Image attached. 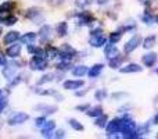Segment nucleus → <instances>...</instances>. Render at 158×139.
Listing matches in <instances>:
<instances>
[{
  "label": "nucleus",
  "instance_id": "f257e3e1",
  "mask_svg": "<svg viewBox=\"0 0 158 139\" xmlns=\"http://www.w3.org/2000/svg\"><path fill=\"white\" fill-rule=\"evenodd\" d=\"M107 42V38L103 35V32H101V28H98V29H93L92 31V36H90L89 39V45L92 47H101L104 46Z\"/></svg>",
  "mask_w": 158,
  "mask_h": 139
},
{
  "label": "nucleus",
  "instance_id": "f03ea898",
  "mask_svg": "<svg viewBox=\"0 0 158 139\" xmlns=\"http://www.w3.org/2000/svg\"><path fill=\"white\" fill-rule=\"evenodd\" d=\"M25 18L31 20L33 24H40V22L44 21V17H43V14H42V10L38 7L29 8V10L25 13Z\"/></svg>",
  "mask_w": 158,
  "mask_h": 139
},
{
  "label": "nucleus",
  "instance_id": "7ed1b4c3",
  "mask_svg": "<svg viewBox=\"0 0 158 139\" xmlns=\"http://www.w3.org/2000/svg\"><path fill=\"white\" fill-rule=\"evenodd\" d=\"M140 45H142V36L140 35H133L128 42H126L125 46H123V52H125L126 54H131V53L135 52Z\"/></svg>",
  "mask_w": 158,
  "mask_h": 139
},
{
  "label": "nucleus",
  "instance_id": "20e7f679",
  "mask_svg": "<svg viewBox=\"0 0 158 139\" xmlns=\"http://www.w3.org/2000/svg\"><path fill=\"white\" fill-rule=\"evenodd\" d=\"M58 56H60L61 60L64 61H71L72 59L77 56V50L74 49V47H71L69 45H63L60 49V53H58Z\"/></svg>",
  "mask_w": 158,
  "mask_h": 139
},
{
  "label": "nucleus",
  "instance_id": "39448f33",
  "mask_svg": "<svg viewBox=\"0 0 158 139\" xmlns=\"http://www.w3.org/2000/svg\"><path fill=\"white\" fill-rule=\"evenodd\" d=\"M29 67H31V70H33V71H43L47 68V60L44 57H38V56H35V57H32V60L29 61Z\"/></svg>",
  "mask_w": 158,
  "mask_h": 139
},
{
  "label": "nucleus",
  "instance_id": "423d86ee",
  "mask_svg": "<svg viewBox=\"0 0 158 139\" xmlns=\"http://www.w3.org/2000/svg\"><path fill=\"white\" fill-rule=\"evenodd\" d=\"M28 120H29V115H28L27 113L18 111L8 118V125H19V124L27 123Z\"/></svg>",
  "mask_w": 158,
  "mask_h": 139
},
{
  "label": "nucleus",
  "instance_id": "0eeeda50",
  "mask_svg": "<svg viewBox=\"0 0 158 139\" xmlns=\"http://www.w3.org/2000/svg\"><path fill=\"white\" fill-rule=\"evenodd\" d=\"M121 121H122V118H114L112 121H110V123L107 124L106 125L107 137H108V135H112V134H119L121 132Z\"/></svg>",
  "mask_w": 158,
  "mask_h": 139
},
{
  "label": "nucleus",
  "instance_id": "6e6552de",
  "mask_svg": "<svg viewBox=\"0 0 158 139\" xmlns=\"http://www.w3.org/2000/svg\"><path fill=\"white\" fill-rule=\"evenodd\" d=\"M39 39H40L42 43H47L52 39V28L49 25H44V27L40 28V31H39Z\"/></svg>",
  "mask_w": 158,
  "mask_h": 139
},
{
  "label": "nucleus",
  "instance_id": "1a4fd4ad",
  "mask_svg": "<svg viewBox=\"0 0 158 139\" xmlns=\"http://www.w3.org/2000/svg\"><path fill=\"white\" fill-rule=\"evenodd\" d=\"M77 20L79 25H89L94 18H93V15L89 11H82V13H79L77 15Z\"/></svg>",
  "mask_w": 158,
  "mask_h": 139
},
{
  "label": "nucleus",
  "instance_id": "9d476101",
  "mask_svg": "<svg viewBox=\"0 0 158 139\" xmlns=\"http://www.w3.org/2000/svg\"><path fill=\"white\" fill-rule=\"evenodd\" d=\"M143 70V67H140L139 64L136 63H129L126 64V66H121V72L122 74H133V72H140V71Z\"/></svg>",
  "mask_w": 158,
  "mask_h": 139
},
{
  "label": "nucleus",
  "instance_id": "9b49d317",
  "mask_svg": "<svg viewBox=\"0 0 158 139\" xmlns=\"http://www.w3.org/2000/svg\"><path fill=\"white\" fill-rule=\"evenodd\" d=\"M85 85L83 81H81V79H78V81H74V79H68V81H65L63 84L64 89L67 90H77L79 88H82Z\"/></svg>",
  "mask_w": 158,
  "mask_h": 139
},
{
  "label": "nucleus",
  "instance_id": "f8f14e48",
  "mask_svg": "<svg viewBox=\"0 0 158 139\" xmlns=\"http://www.w3.org/2000/svg\"><path fill=\"white\" fill-rule=\"evenodd\" d=\"M104 53H106V57L108 59V60H111V59L117 57V56L119 54V50H118V47L115 46V43H111V42H110V45H107L106 49H104Z\"/></svg>",
  "mask_w": 158,
  "mask_h": 139
},
{
  "label": "nucleus",
  "instance_id": "ddd939ff",
  "mask_svg": "<svg viewBox=\"0 0 158 139\" xmlns=\"http://www.w3.org/2000/svg\"><path fill=\"white\" fill-rule=\"evenodd\" d=\"M157 60H158L157 53H147V54H144L142 57V63L144 64L146 67H153L154 64L157 63Z\"/></svg>",
  "mask_w": 158,
  "mask_h": 139
},
{
  "label": "nucleus",
  "instance_id": "4468645a",
  "mask_svg": "<svg viewBox=\"0 0 158 139\" xmlns=\"http://www.w3.org/2000/svg\"><path fill=\"white\" fill-rule=\"evenodd\" d=\"M18 39H19V32H17V31H10V32L6 33L3 42H4V45H11V43H15Z\"/></svg>",
  "mask_w": 158,
  "mask_h": 139
},
{
  "label": "nucleus",
  "instance_id": "2eb2a0df",
  "mask_svg": "<svg viewBox=\"0 0 158 139\" xmlns=\"http://www.w3.org/2000/svg\"><path fill=\"white\" fill-rule=\"evenodd\" d=\"M56 128V123L54 121H46L43 124V128H42V135L44 138H50L52 137V131Z\"/></svg>",
  "mask_w": 158,
  "mask_h": 139
},
{
  "label": "nucleus",
  "instance_id": "dca6fc26",
  "mask_svg": "<svg viewBox=\"0 0 158 139\" xmlns=\"http://www.w3.org/2000/svg\"><path fill=\"white\" fill-rule=\"evenodd\" d=\"M19 53H21V45H11L10 47H7V50H6V54L8 56V57L11 59H15L19 56Z\"/></svg>",
  "mask_w": 158,
  "mask_h": 139
},
{
  "label": "nucleus",
  "instance_id": "f3484780",
  "mask_svg": "<svg viewBox=\"0 0 158 139\" xmlns=\"http://www.w3.org/2000/svg\"><path fill=\"white\" fill-rule=\"evenodd\" d=\"M18 68V67L15 66V64H10V66L4 67V70H3V75H4L6 79H11L14 78V75H15V70Z\"/></svg>",
  "mask_w": 158,
  "mask_h": 139
},
{
  "label": "nucleus",
  "instance_id": "a211bd4d",
  "mask_svg": "<svg viewBox=\"0 0 158 139\" xmlns=\"http://www.w3.org/2000/svg\"><path fill=\"white\" fill-rule=\"evenodd\" d=\"M58 53H60V49H57V47L54 46H47L46 50H44V56H46V59H49V60H52V59H56L58 56Z\"/></svg>",
  "mask_w": 158,
  "mask_h": 139
},
{
  "label": "nucleus",
  "instance_id": "6ab92c4d",
  "mask_svg": "<svg viewBox=\"0 0 158 139\" xmlns=\"http://www.w3.org/2000/svg\"><path fill=\"white\" fill-rule=\"evenodd\" d=\"M103 68H104L103 64H94V66H93L92 68L87 71V75H89L90 78H97V76L101 74Z\"/></svg>",
  "mask_w": 158,
  "mask_h": 139
},
{
  "label": "nucleus",
  "instance_id": "aec40b11",
  "mask_svg": "<svg viewBox=\"0 0 158 139\" xmlns=\"http://www.w3.org/2000/svg\"><path fill=\"white\" fill-rule=\"evenodd\" d=\"M156 42H157V36L150 35V36H147V38L143 39V47L148 50V49H151V47L156 46Z\"/></svg>",
  "mask_w": 158,
  "mask_h": 139
},
{
  "label": "nucleus",
  "instance_id": "412c9836",
  "mask_svg": "<svg viewBox=\"0 0 158 139\" xmlns=\"http://www.w3.org/2000/svg\"><path fill=\"white\" fill-rule=\"evenodd\" d=\"M36 110L43 111V113H46V114H53V113L57 111V107L56 106H47V104H40V106H36Z\"/></svg>",
  "mask_w": 158,
  "mask_h": 139
},
{
  "label": "nucleus",
  "instance_id": "4be33fe9",
  "mask_svg": "<svg viewBox=\"0 0 158 139\" xmlns=\"http://www.w3.org/2000/svg\"><path fill=\"white\" fill-rule=\"evenodd\" d=\"M67 33H68V24H67L65 21L60 22V24L57 25V35L60 36V38H63Z\"/></svg>",
  "mask_w": 158,
  "mask_h": 139
},
{
  "label": "nucleus",
  "instance_id": "5701e85b",
  "mask_svg": "<svg viewBox=\"0 0 158 139\" xmlns=\"http://www.w3.org/2000/svg\"><path fill=\"white\" fill-rule=\"evenodd\" d=\"M36 39V33L35 32H28L25 33L24 36H21V42L22 43H27V45H32Z\"/></svg>",
  "mask_w": 158,
  "mask_h": 139
},
{
  "label": "nucleus",
  "instance_id": "b1692460",
  "mask_svg": "<svg viewBox=\"0 0 158 139\" xmlns=\"http://www.w3.org/2000/svg\"><path fill=\"white\" fill-rule=\"evenodd\" d=\"M87 67L86 66H77V67H74L72 68V75H75V76H83V75H86L87 74Z\"/></svg>",
  "mask_w": 158,
  "mask_h": 139
},
{
  "label": "nucleus",
  "instance_id": "393cba45",
  "mask_svg": "<svg viewBox=\"0 0 158 139\" xmlns=\"http://www.w3.org/2000/svg\"><path fill=\"white\" fill-rule=\"evenodd\" d=\"M14 7H15V3L8 0V2H4L0 4V11H2V13H10Z\"/></svg>",
  "mask_w": 158,
  "mask_h": 139
},
{
  "label": "nucleus",
  "instance_id": "a878e982",
  "mask_svg": "<svg viewBox=\"0 0 158 139\" xmlns=\"http://www.w3.org/2000/svg\"><path fill=\"white\" fill-rule=\"evenodd\" d=\"M107 121H108V117H107L106 114H101V115H98V117H96V123L94 124L98 127V128H106Z\"/></svg>",
  "mask_w": 158,
  "mask_h": 139
},
{
  "label": "nucleus",
  "instance_id": "bb28decb",
  "mask_svg": "<svg viewBox=\"0 0 158 139\" xmlns=\"http://www.w3.org/2000/svg\"><path fill=\"white\" fill-rule=\"evenodd\" d=\"M122 63H123V57H119V54L117 56V57H114V59H111L110 60V67L111 68H119L121 66H122Z\"/></svg>",
  "mask_w": 158,
  "mask_h": 139
},
{
  "label": "nucleus",
  "instance_id": "cd10ccee",
  "mask_svg": "<svg viewBox=\"0 0 158 139\" xmlns=\"http://www.w3.org/2000/svg\"><path fill=\"white\" fill-rule=\"evenodd\" d=\"M101 114H103V109H101L100 106L92 107V109L89 107V110H87V115H89V117H98V115H101Z\"/></svg>",
  "mask_w": 158,
  "mask_h": 139
},
{
  "label": "nucleus",
  "instance_id": "c85d7f7f",
  "mask_svg": "<svg viewBox=\"0 0 158 139\" xmlns=\"http://www.w3.org/2000/svg\"><path fill=\"white\" fill-rule=\"evenodd\" d=\"M68 123H69V125H71V128L75 129V131H83V125H82L78 120H75V118H71Z\"/></svg>",
  "mask_w": 158,
  "mask_h": 139
},
{
  "label": "nucleus",
  "instance_id": "c756f323",
  "mask_svg": "<svg viewBox=\"0 0 158 139\" xmlns=\"http://www.w3.org/2000/svg\"><path fill=\"white\" fill-rule=\"evenodd\" d=\"M121 38H122V32L121 31H117V32H112V33H110V42L111 43H117V42H119L121 41Z\"/></svg>",
  "mask_w": 158,
  "mask_h": 139
},
{
  "label": "nucleus",
  "instance_id": "7c9ffc66",
  "mask_svg": "<svg viewBox=\"0 0 158 139\" xmlns=\"http://www.w3.org/2000/svg\"><path fill=\"white\" fill-rule=\"evenodd\" d=\"M153 14L150 13V10H146L144 11V14H143L142 15V21L143 22H146V24H151V22H153Z\"/></svg>",
  "mask_w": 158,
  "mask_h": 139
},
{
  "label": "nucleus",
  "instance_id": "2f4dec72",
  "mask_svg": "<svg viewBox=\"0 0 158 139\" xmlns=\"http://www.w3.org/2000/svg\"><path fill=\"white\" fill-rule=\"evenodd\" d=\"M53 79H54V74H46V75H43L38 81V85H43V84H46V82H52Z\"/></svg>",
  "mask_w": 158,
  "mask_h": 139
},
{
  "label": "nucleus",
  "instance_id": "473e14b6",
  "mask_svg": "<svg viewBox=\"0 0 158 139\" xmlns=\"http://www.w3.org/2000/svg\"><path fill=\"white\" fill-rule=\"evenodd\" d=\"M69 68H71V61L61 60V63L57 64V70H60V71H67V70H69Z\"/></svg>",
  "mask_w": 158,
  "mask_h": 139
},
{
  "label": "nucleus",
  "instance_id": "72a5a7b5",
  "mask_svg": "<svg viewBox=\"0 0 158 139\" xmlns=\"http://www.w3.org/2000/svg\"><path fill=\"white\" fill-rule=\"evenodd\" d=\"M94 98L97 99V100H104V99L107 98V90L106 89H97L94 93Z\"/></svg>",
  "mask_w": 158,
  "mask_h": 139
},
{
  "label": "nucleus",
  "instance_id": "f704fd0d",
  "mask_svg": "<svg viewBox=\"0 0 158 139\" xmlns=\"http://www.w3.org/2000/svg\"><path fill=\"white\" fill-rule=\"evenodd\" d=\"M17 22V17L15 15H7L4 18V21H3V24L4 25H8V27H10V25H14Z\"/></svg>",
  "mask_w": 158,
  "mask_h": 139
},
{
  "label": "nucleus",
  "instance_id": "c9c22d12",
  "mask_svg": "<svg viewBox=\"0 0 158 139\" xmlns=\"http://www.w3.org/2000/svg\"><path fill=\"white\" fill-rule=\"evenodd\" d=\"M147 10H157L158 8V0H148L147 2Z\"/></svg>",
  "mask_w": 158,
  "mask_h": 139
},
{
  "label": "nucleus",
  "instance_id": "e433bc0d",
  "mask_svg": "<svg viewBox=\"0 0 158 139\" xmlns=\"http://www.w3.org/2000/svg\"><path fill=\"white\" fill-rule=\"evenodd\" d=\"M44 123H46V118L44 117H39V118H36L35 120V125L36 127H43Z\"/></svg>",
  "mask_w": 158,
  "mask_h": 139
},
{
  "label": "nucleus",
  "instance_id": "4c0bfd02",
  "mask_svg": "<svg viewBox=\"0 0 158 139\" xmlns=\"http://www.w3.org/2000/svg\"><path fill=\"white\" fill-rule=\"evenodd\" d=\"M90 4V0H77V6L79 7H86Z\"/></svg>",
  "mask_w": 158,
  "mask_h": 139
},
{
  "label": "nucleus",
  "instance_id": "58836bf2",
  "mask_svg": "<svg viewBox=\"0 0 158 139\" xmlns=\"http://www.w3.org/2000/svg\"><path fill=\"white\" fill-rule=\"evenodd\" d=\"M6 106H7V99H6V98H0V113L6 109Z\"/></svg>",
  "mask_w": 158,
  "mask_h": 139
},
{
  "label": "nucleus",
  "instance_id": "ea45409f",
  "mask_svg": "<svg viewBox=\"0 0 158 139\" xmlns=\"http://www.w3.org/2000/svg\"><path fill=\"white\" fill-rule=\"evenodd\" d=\"M89 104H81V106H77V110L78 111H87L89 110Z\"/></svg>",
  "mask_w": 158,
  "mask_h": 139
},
{
  "label": "nucleus",
  "instance_id": "a19ab883",
  "mask_svg": "<svg viewBox=\"0 0 158 139\" xmlns=\"http://www.w3.org/2000/svg\"><path fill=\"white\" fill-rule=\"evenodd\" d=\"M64 137H65V131L64 129H58L54 135V138H64Z\"/></svg>",
  "mask_w": 158,
  "mask_h": 139
},
{
  "label": "nucleus",
  "instance_id": "79ce46f5",
  "mask_svg": "<svg viewBox=\"0 0 158 139\" xmlns=\"http://www.w3.org/2000/svg\"><path fill=\"white\" fill-rule=\"evenodd\" d=\"M4 64H6V57H4V54L0 52V67L4 66Z\"/></svg>",
  "mask_w": 158,
  "mask_h": 139
},
{
  "label": "nucleus",
  "instance_id": "37998d69",
  "mask_svg": "<svg viewBox=\"0 0 158 139\" xmlns=\"http://www.w3.org/2000/svg\"><path fill=\"white\" fill-rule=\"evenodd\" d=\"M19 82H21V76H17V79H14V81L11 82L10 85H11V86H14V85H18Z\"/></svg>",
  "mask_w": 158,
  "mask_h": 139
},
{
  "label": "nucleus",
  "instance_id": "c03bdc74",
  "mask_svg": "<svg viewBox=\"0 0 158 139\" xmlns=\"http://www.w3.org/2000/svg\"><path fill=\"white\" fill-rule=\"evenodd\" d=\"M85 93H87V89H85V90H82V92H77V96H83Z\"/></svg>",
  "mask_w": 158,
  "mask_h": 139
},
{
  "label": "nucleus",
  "instance_id": "a18cd8bd",
  "mask_svg": "<svg viewBox=\"0 0 158 139\" xmlns=\"http://www.w3.org/2000/svg\"><path fill=\"white\" fill-rule=\"evenodd\" d=\"M153 121H154V124H156V125H158V113L154 115V120Z\"/></svg>",
  "mask_w": 158,
  "mask_h": 139
},
{
  "label": "nucleus",
  "instance_id": "49530a36",
  "mask_svg": "<svg viewBox=\"0 0 158 139\" xmlns=\"http://www.w3.org/2000/svg\"><path fill=\"white\" fill-rule=\"evenodd\" d=\"M97 3H98V4H106L107 0H97Z\"/></svg>",
  "mask_w": 158,
  "mask_h": 139
},
{
  "label": "nucleus",
  "instance_id": "de8ad7c7",
  "mask_svg": "<svg viewBox=\"0 0 158 139\" xmlns=\"http://www.w3.org/2000/svg\"><path fill=\"white\" fill-rule=\"evenodd\" d=\"M154 21H156V22H157V24H158V14H157V15H156V17H154Z\"/></svg>",
  "mask_w": 158,
  "mask_h": 139
},
{
  "label": "nucleus",
  "instance_id": "09e8293b",
  "mask_svg": "<svg viewBox=\"0 0 158 139\" xmlns=\"http://www.w3.org/2000/svg\"><path fill=\"white\" fill-rule=\"evenodd\" d=\"M0 33H2V28H0Z\"/></svg>",
  "mask_w": 158,
  "mask_h": 139
},
{
  "label": "nucleus",
  "instance_id": "8fccbe9b",
  "mask_svg": "<svg viewBox=\"0 0 158 139\" xmlns=\"http://www.w3.org/2000/svg\"><path fill=\"white\" fill-rule=\"evenodd\" d=\"M140 2H146V0H140Z\"/></svg>",
  "mask_w": 158,
  "mask_h": 139
},
{
  "label": "nucleus",
  "instance_id": "3c124183",
  "mask_svg": "<svg viewBox=\"0 0 158 139\" xmlns=\"http://www.w3.org/2000/svg\"><path fill=\"white\" fill-rule=\"evenodd\" d=\"M0 95H2V89H0Z\"/></svg>",
  "mask_w": 158,
  "mask_h": 139
},
{
  "label": "nucleus",
  "instance_id": "603ef678",
  "mask_svg": "<svg viewBox=\"0 0 158 139\" xmlns=\"http://www.w3.org/2000/svg\"><path fill=\"white\" fill-rule=\"evenodd\" d=\"M157 74H158V67H157Z\"/></svg>",
  "mask_w": 158,
  "mask_h": 139
},
{
  "label": "nucleus",
  "instance_id": "864d4df0",
  "mask_svg": "<svg viewBox=\"0 0 158 139\" xmlns=\"http://www.w3.org/2000/svg\"><path fill=\"white\" fill-rule=\"evenodd\" d=\"M157 138H158V134H157Z\"/></svg>",
  "mask_w": 158,
  "mask_h": 139
}]
</instances>
